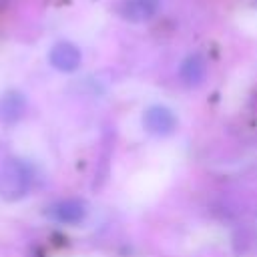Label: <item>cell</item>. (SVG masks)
<instances>
[{
  "label": "cell",
  "mask_w": 257,
  "mask_h": 257,
  "mask_svg": "<svg viewBox=\"0 0 257 257\" xmlns=\"http://www.w3.org/2000/svg\"><path fill=\"white\" fill-rule=\"evenodd\" d=\"M32 185L30 167L0 147V197L4 201L22 199Z\"/></svg>",
  "instance_id": "cell-1"
},
{
  "label": "cell",
  "mask_w": 257,
  "mask_h": 257,
  "mask_svg": "<svg viewBox=\"0 0 257 257\" xmlns=\"http://www.w3.org/2000/svg\"><path fill=\"white\" fill-rule=\"evenodd\" d=\"M143 126L147 133L157 137H167L177 128V116L175 112L165 104H153L143 114Z\"/></svg>",
  "instance_id": "cell-2"
},
{
  "label": "cell",
  "mask_w": 257,
  "mask_h": 257,
  "mask_svg": "<svg viewBox=\"0 0 257 257\" xmlns=\"http://www.w3.org/2000/svg\"><path fill=\"white\" fill-rule=\"evenodd\" d=\"M88 205L82 199H60L46 209V215L62 225H78L84 221Z\"/></svg>",
  "instance_id": "cell-3"
},
{
  "label": "cell",
  "mask_w": 257,
  "mask_h": 257,
  "mask_svg": "<svg viewBox=\"0 0 257 257\" xmlns=\"http://www.w3.org/2000/svg\"><path fill=\"white\" fill-rule=\"evenodd\" d=\"M48 60L60 72H74L82 62V54L76 44H72L68 40H60L50 48Z\"/></svg>",
  "instance_id": "cell-4"
},
{
  "label": "cell",
  "mask_w": 257,
  "mask_h": 257,
  "mask_svg": "<svg viewBox=\"0 0 257 257\" xmlns=\"http://www.w3.org/2000/svg\"><path fill=\"white\" fill-rule=\"evenodd\" d=\"M161 2L159 0H120L118 2V14L122 20L133 24L149 22L159 12Z\"/></svg>",
  "instance_id": "cell-5"
},
{
  "label": "cell",
  "mask_w": 257,
  "mask_h": 257,
  "mask_svg": "<svg viewBox=\"0 0 257 257\" xmlns=\"http://www.w3.org/2000/svg\"><path fill=\"white\" fill-rule=\"evenodd\" d=\"M179 78L189 88H195V86L203 84V80L207 78V58L201 52L187 54L183 58L181 66H179Z\"/></svg>",
  "instance_id": "cell-6"
},
{
  "label": "cell",
  "mask_w": 257,
  "mask_h": 257,
  "mask_svg": "<svg viewBox=\"0 0 257 257\" xmlns=\"http://www.w3.org/2000/svg\"><path fill=\"white\" fill-rule=\"evenodd\" d=\"M26 110V96L20 90H6L0 94V120L12 124L24 116Z\"/></svg>",
  "instance_id": "cell-7"
},
{
  "label": "cell",
  "mask_w": 257,
  "mask_h": 257,
  "mask_svg": "<svg viewBox=\"0 0 257 257\" xmlns=\"http://www.w3.org/2000/svg\"><path fill=\"white\" fill-rule=\"evenodd\" d=\"M8 2H10V0H0V10H2V8H6V4H8Z\"/></svg>",
  "instance_id": "cell-8"
},
{
  "label": "cell",
  "mask_w": 257,
  "mask_h": 257,
  "mask_svg": "<svg viewBox=\"0 0 257 257\" xmlns=\"http://www.w3.org/2000/svg\"><path fill=\"white\" fill-rule=\"evenodd\" d=\"M255 4H257V0H255Z\"/></svg>",
  "instance_id": "cell-9"
}]
</instances>
